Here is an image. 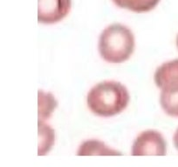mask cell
Segmentation results:
<instances>
[{
	"label": "cell",
	"instance_id": "obj_5",
	"mask_svg": "<svg viewBox=\"0 0 178 167\" xmlns=\"http://www.w3.org/2000/svg\"><path fill=\"white\" fill-rule=\"evenodd\" d=\"M160 90L162 109L168 116L178 118V80L166 84Z\"/></svg>",
	"mask_w": 178,
	"mask_h": 167
},
{
	"label": "cell",
	"instance_id": "obj_8",
	"mask_svg": "<svg viewBox=\"0 0 178 167\" xmlns=\"http://www.w3.org/2000/svg\"><path fill=\"white\" fill-rule=\"evenodd\" d=\"M121 9H127L136 13L151 11L158 5L161 0H112Z\"/></svg>",
	"mask_w": 178,
	"mask_h": 167
},
{
	"label": "cell",
	"instance_id": "obj_10",
	"mask_svg": "<svg viewBox=\"0 0 178 167\" xmlns=\"http://www.w3.org/2000/svg\"><path fill=\"white\" fill-rule=\"evenodd\" d=\"M57 102L52 94L38 92V118L39 120L49 118L56 108Z\"/></svg>",
	"mask_w": 178,
	"mask_h": 167
},
{
	"label": "cell",
	"instance_id": "obj_11",
	"mask_svg": "<svg viewBox=\"0 0 178 167\" xmlns=\"http://www.w3.org/2000/svg\"><path fill=\"white\" fill-rule=\"evenodd\" d=\"M173 143H174V145H175V147H176V149L178 151V128L176 129V131H175V133H174Z\"/></svg>",
	"mask_w": 178,
	"mask_h": 167
},
{
	"label": "cell",
	"instance_id": "obj_6",
	"mask_svg": "<svg viewBox=\"0 0 178 167\" xmlns=\"http://www.w3.org/2000/svg\"><path fill=\"white\" fill-rule=\"evenodd\" d=\"M154 80L155 85L159 89L166 84L178 80V58L160 65L155 71Z\"/></svg>",
	"mask_w": 178,
	"mask_h": 167
},
{
	"label": "cell",
	"instance_id": "obj_12",
	"mask_svg": "<svg viewBox=\"0 0 178 167\" xmlns=\"http://www.w3.org/2000/svg\"><path fill=\"white\" fill-rule=\"evenodd\" d=\"M176 47H177V49H178V34H177V37H176Z\"/></svg>",
	"mask_w": 178,
	"mask_h": 167
},
{
	"label": "cell",
	"instance_id": "obj_1",
	"mask_svg": "<svg viewBox=\"0 0 178 167\" xmlns=\"http://www.w3.org/2000/svg\"><path fill=\"white\" fill-rule=\"evenodd\" d=\"M130 96L125 85L117 81L108 80L95 84L87 93L89 110L100 118H111L124 111Z\"/></svg>",
	"mask_w": 178,
	"mask_h": 167
},
{
	"label": "cell",
	"instance_id": "obj_7",
	"mask_svg": "<svg viewBox=\"0 0 178 167\" xmlns=\"http://www.w3.org/2000/svg\"><path fill=\"white\" fill-rule=\"evenodd\" d=\"M78 156H92V155H100V156H117L122 155V153L116 150L111 149L103 142L90 139L83 142L80 144L77 151Z\"/></svg>",
	"mask_w": 178,
	"mask_h": 167
},
{
	"label": "cell",
	"instance_id": "obj_9",
	"mask_svg": "<svg viewBox=\"0 0 178 167\" xmlns=\"http://www.w3.org/2000/svg\"><path fill=\"white\" fill-rule=\"evenodd\" d=\"M38 155H46L54 143V131L42 120L38 122Z\"/></svg>",
	"mask_w": 178,
	"mask_h": 167
},
{
	"label": "cell",
	"instance_id": "obj_4",
	"mask_svg": "<svg viewBox=\"0 0 178 167\" xmlns=\"http://www.w3.org/2000/svg\"><path fill=\"white\" fill-rule=\"evenodd\" d=\"M72 0H38V21L44 24L60 22L68 15Z\"/></svg>",
	"mask_w": 178,
	"mask_h": 167
},
{
	"label": "cell",
	"instance_id": "obj_2",
	"mask_svg": "<svg viewBox=\"0 0 178 167\" xmlns=\"http://www.w3.org/2000/svg\"><path fill=\"white\" fill-rule=\"evenodd\" d=\"M135 45V37L131 30L122 24H113L100 34L98 49L104 61L121 64L130 58Z\"/></svg>",
	"mask_w": 178,
	"mask_h": 167
},
{
	"label": "cell",
	"instance_id": "obj_3",
	"mask_svg": "<svg viewBox=\"0 0 178 167\" xmlns=\"http://www.w3.org/2000/svg\"><path fill=\"white\" fill-rule=\"evenodd\" d=\"M167 153V144L159 131L148 130L141 132L132 145L133 156H164Z\"/></svg>",
	"mask_w": 178,
	"mask_h": 167
}]
</instances>
